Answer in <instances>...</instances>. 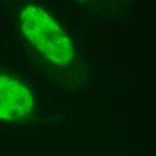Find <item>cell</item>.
Wrapping results in <instances>:
<instances>
[{"instance_id":"cell-1","label":"cell","mask_w":156,"mask_h":156,"mask_svg":"<svg viewBox=\"0 0 156 156\" xmlns=\"http://www.w3.org/2000/svg\"><path fill=\"white\" fill-rule=\"evenodd\" d=\"M26 38L49 62L66 66L74 58L73 45L66 33L41 7L27 5L21 16Z\"/></svg>"},{"instance_id":"cell-2","label":"cell","mask_w":156,"mask_h":156,"mask_svg":"<svg viewBox=\"0 0 156 156\" xmlns=\"http://www.w3.org/2000/svg\"><path fill=\"white\" fill-rule=\"evenodd\" d=\"M31 89L22 82L0 76V119L18 120L31 113L33 108Z\"/></svg>"}]
</instances>
